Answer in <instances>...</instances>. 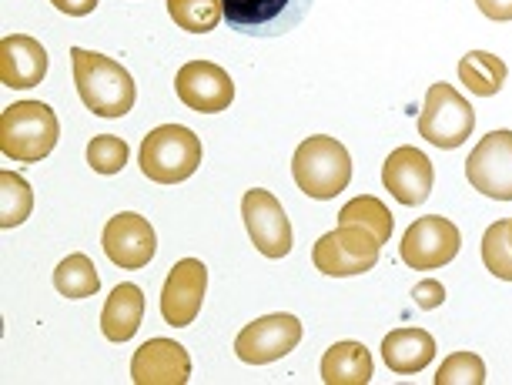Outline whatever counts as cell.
<instances>
[{"instance_id":"cell-1","label":"cell","mask_w":512,"mask_h":385,"mask_svg":"<svg viewBox=\"0 0 512 385\" xmlns=\"http://www.w3.org/2000/svg\"><path fill=\"white\" fill-rule=\"evenodd\" d=\"M71 64H74L77 94H81L84 108L91 114H98V118H124L134 108L138 88H134L131 74L118 61L84 51V47H74Z\"/></svg>"},{"instance_id":"cell-2","label":"cell","mask_w":512,"mask_h":385,"mask_svg":"<svg viewBox=\"0 0 512 385\" xmlns=\"http://www.w3.org/2000/svg\"><path fill=\"white\" fill-rule=\"evenodd\" d=\"M57 138H61V124L44 101H17L11 108H4L0 151L11 161H21V165L44 161L57 148Z\"/></svg>"},{"instance_id":"cell-3","label":"cell","mask_w":512,"mask_h":385,"mask_svg":"<svg viewBox=\"0 0 512 385\" xmlns=\"http://www.w3.org/2000/svg\"><path fill=\"white\" fill-rule=\"evenodd\" d=\"M292 178L308 198L328 201L349 188L352 158L342 141L328 138V134H315V138H308L295 148Z\"/></svg>"},{"instance_id":"cell-4","label":"cell","mask_w":512,"mask_h":385,"mask_svg":"<svg viewBox=\"0 0 512 385\" xmlns=\"http://www.w3.org/2000/svg\"><path fill=\"white\" fill-rule=\"evenodd\" d=\"M138 165L154 185H181L201 165V141L185 124H161L141 141Z\"/></svg>"},{"instance_id":"cell-5","label":"cell","mask_w":512,"mask_h":385,"mask_svg":"<svg viewBox=\"0 0 512 385\" xmlns=\"http://www.w3.org/2000/svg\"><path fill=\"white\" fill-rule=\"evenodd\" d=\"M379 255H382L379 235L362 225H338L335 231H325L312 248L315 268L332 278H352L372 272Z\"/></svg>"},{"instance_id":"cell-6","label":"cell","mask_w":512,"mask_h":385,"mask_svg":"<svg viewBox=\"0 0 512 385\" xmlns=\"http://www.w3.org/2000/svg\"><path fill=\"white\" fill-rule=\"evenodd\" d=\"M476 128V111L452 84H432L419 114V134L442 151H452L469 141Z\"/></svg>"},{"instance_id":"cell-7","label":"cell","mask_w":512,"mask_h":385,"mask_svg":"<svg viewBox=\"0 0 512 385\" xmlns=\"http://www.w3.org/2000/svg\"><path fill=\"white\" fill-rule=\"evenodd\" d=\"M312 0H221L228 27L248 37H282L305 21Z\"/></svg>"},{"instance_id":"cell-8","label":"cell","mask_w":512,"mask_h":385,"mask_svg":"<svg viewBox=\"0 0 512 385\" xmlns=\"http://www.w3.org/2000/svg\"><path fill=\"white\" fill-rule=\"evenodd\" d=\"M462 235L449 218H419L415 225L405 228V238L399 245V255L405 268L415 272H429V268H446L459 255Z\"/></svg>"},{"instance_id":"cell-9","label":"cell","mask_w":512,"mask_h":385,"mask_svg":"<svg viewBox=\"0 0 512 385\" xmlns=\"http://www.w3.org/2000/svg\"><path fill=\"white\" fill-rule=\"evenodd\" d=\"M241 218L251 242L265 258H285L292 252V221H288L282 201L265 188H251L241 198Z\"/></svg>"},{"instance_id":"cell-10","label":"cell","mask_w":512,"mask_h":385,"mask_svg":"<svg viewBox=\"0 0 512 385\" xmlns=\"http://www.w3.org/2000/svg\"><path fill=\"white\" fill-rule=\"evenodd\" d=\"M302 342V322L288 312L265 315V319L248 322L235 339V355L248 365H268L285 359L295 345Z\"/></svg>"},{"instance_id":"cell-11","label":"cell","mask_w":512,"mask_h":385,"mask_svg":"<svg viewBox=\"0 0 512 385\" xmlns=\"http://www.w3.org/2000/svg\"><path fill=\"white\" fill-rule=\"evenodd\" d=\"M466 178L486 198L512 201V131H492L472 148Z\"/></svg>"},{"instance_id":"cell-12","label":"cell","mask_w":512,"mask_h":385,"mask_svg":"<svg viewBox=\"0 0 512 385\" xmlns=\"http://www.w3.org/2000/svg\"><path fill=\"white\" fill-rule=\"evenodd\" d=\"M175 91L185 108L201 114H218L235 101V81L211 61H188L175 77Z\"/></svg>"},{"instance_id":"cell-13","label":"cell","mask_w":512,"mask_h":385,"mask_svg":"<svg viewBox=\"0 0 512 385\" xmlns=\"http://www.w3.org/2000/svg\"><path fill=\"white\" fill-rule=\"evenodd\" d=\"M205 288H208V268L198 258H181L171 268V275L164 278V292H161V319L175 329H185L198 319L201 302H205Z\"/></svg>"},{"instance_id":"cell-14","label":"cell","mask_w":512,"mask_h":385,"mask_svg":"<svg viewBox=\"0 0 512 385\" xmlns=\"http://www.w3.org/2000/svg\"><path fill=\"white\" fill-rule=\"evenodd\" d=\"M101 245L104 255L118 268H124V272L144 268L154 258V252H158V238H154L151 221L144 215H134V211H121V215H114L104 225Z\"/></svg>"},{"instance_id":"cell-15","label":"cell","mask_w":512,"mask_h":385,"mask_svg":"<svg viewBox=\"0 0 512 385\" xmlns=\"http://www.w3.org/2000/svg\"><path fill=\"white\" fill-rule=\"evenodd\" d=\"M382 185L389 188V195L402 205H422L425 198L432 195V185H436V171H432V161L425 158L419 148H395L382 165Z\"/></svg>"},{"instance_id":"cell-16","label":"cell","mask_w":512,"mask_h":385,"mask_svg":"<svg viewBox=\"0 0 512 385\" xmlns=\"http://www.w3.org/2000/svg\"><path fill=\"white\" fill-rule=\"evenodd\" d=\"M191 379V355L171 339L144 342L131 359L134 385H185Z\"/></svg>"},{"instance_id":"cell-17","label":"cell","mask_w":512,"mask_h":385,"mask_svg":"<svg viewBox=\"0 0 512 385\" xmlns=\"http://www.w3.org/2000/svg\"><path fill=\"white\" fill-rule=\"evenodd\" d=\"M47 74V51L27 34H11L0 41V81L14 91L37 88Z\"/></svg>"},{"instance_id":"cell-18","label":"cell","mask_w":512,"mask_h":385,"mask_svg":"<svg viewBox=\"0 0 512 385\" xmlns=\"http://www.w3.org/2000/svg\"><path fill=\"white\" fill-rule=\"evenodd\" d=\"M436 359V339L425 329H395L382 339V362L395 375H415Z\"/></svg>"},{"instance_id":"cell-19","label":"cell","mask_w":512,"mask_h":385,"mask_svg":"<svg viewBox=\"0 0 512 385\" xmlns=\"http://www.w3.org/2000/svg\"><path fill=\"white\" fill-rule=\"evenodd\" d=\"M144 322V292L138 285L124 282L108 295L101 308V332L111 342H128Z\"/></svg>"},{"instance_id":"cell-20","label":"cell","mask_w":512,"mask_h":385,"mask_svg":"<svg viewBox=\"0 0 512 385\" xmlns=\"http://www.w3.org/2000/svg\"><path fill=\"white\" fill-rule=\"evenodd\" d=\"M372 352L362 342H335L322 359L325 385H365L372 382Z\"/></svg>"},{"instance_id":"cell-21","label":"cell","mask_w":512,"mask_h":385,"mask_svg":"<svg viewBox=\"0 0 512 385\" xmlns=\"http://www.w3.org/2000/svg\"><path fill=\"white\" fill-rule=\"evenodd\" d=\"M506 77H509L506 61L489 51H469L459 61V81L466 84L472 94H479V98L499 94L502 84H506Z\"/></svg>"},{"instance_id":"cell-22","label":"cell","mask_w":512,"mask_h":385,"mask_svg":"<svg viewBox=\"0 0 512 385\" xmlns=\"http://www.w3.org/2000/svg\"><path fill=\"white\" fill-rule=\"evenodd\" d=\"M54 285L64 298H91L101 288V275L88 255L74 252L54 268Z\"/></svg>"},{"instance_id":"cell-23","label":"cell","mask_w":512,"mask_h":385,"mask_svg":"<svg viewBox=\"0 0 512 385\" xmlns=\"http://www.w3.org/2000/svg\"><path fill=\"white\" fill-rule=\"evenodd\" d=\"M31 208H34L31 185H27L17 171H4V175H0V225L4 228L24 225Z\"/></svg>"},{"instance_id":"cell-24","label":"cell","mask_w":512,"mask_h":385,"mask_svg":"<svg viewBox=\"0 0 512 385\" xmlns=\"http://www.w3.org/2000/svg\"><path fill=\"white\" fill-rule=\"evenodd\" d=\"M338 225H362L379 235V242L385 245L392 235V211L382 205L379 198L372 195H362V198H352L349 205L338 211Z\"/></svg>"},{"instance_id":"cell-25","label":"cell","mask_w":512,"mask_h":385,"mask_svg":"<svg viewBox=\"0 0 512 385\" xmlns=\"http://www.w3.org/2000/svg\"><path fill=\"white\" fill-rule=\"evenodd\" d=\"M168 14H171V21L188 34L215 31L218 21L225 17L221 0H168Z\"/></svg>"},{"instance_id":"cell-26","label":"cell","mask_w":512,"mask_h":385,"mask_svg":"<svg viewBox=\"0 0 512 385\" xmlns=\"http://www.w3.org/2000/svg\"><path fill=\"white\" fill-rule=\"evenodd\" d=\"M482 262L502 282H512V245H509V221H496L482 235Z\"/></svg>"},{"instance_id":"cell-27","label":"cell","mask_w":512,"mask_h":385,"mask_svg":"<svg viewBox=\"0 0 512 385\" xmlns=\"http://www.w3.org/2000/svg\"><path fill=\"white\" fill-rule=\"evenodd\" d=\"M486 362L476 352H456L439 365L436 385H486Z\"/></svg>"},{"instance_id":"cell-28","label":"cell","mask_w":512,"mask_h":385,"mask_svg":"<svg viewBox=\"0 0 512 385\" xmlns=\"http://www.w3.org/2000/svg\"><path fill=\"white\" fill-rule=\"evenodd\" d=\"M131 148L128 141L114 138V134H98L88 144V165L98 171V175H118V171L128 165Z\"/></svg>"},{"instance_id":"cell-29","label":"cell","mask_w":512,"mask_h":385,"mask_svg":"<svg viewBox=\"0 0 512 385\" xmlns=\"http://www.w3.org/2000/svg\"><path fill=\"white\" fill-rule=\"evenodd\" d=\"M415 295V305L419 308H439L442 302H446V288H442L439 282H419L412 288Z\"/></svg>"},{"instance_id":"cell-30","label":"cell","mask_w":512,"mask_h":385,"mask_svg":"<svg viewBox=\"0 0 512 385\" xmlns=\"http://www.w3.org/2000/svg\"><path fill=\"white\" fill-rule=\"evenodd\" d=\"M476 7L489 21H512V0H476Z\"/></svg>"},{"instance_id":"cell-31","label":"cell","mask_w":512,"mask_h":385,"mask_svg":"<svg viewBox=\"0 0 512 385\" xmlns=\"http://www.w3.org/2000/svg\"><path fill=\"white\" fill-rule=\"evenodd\" d=\"M51 4L67 17H88L98 7V0H51Z\"/></svg>"},{"instance_id":"cell-32","label":"cell","mask_w":512,"mask_h":385,"mask_svg":"<svg viewBox=\"0 0 512 385\" xmlns=\"http://www.w3.org/2000/svg\"><path fill=\"white\" fill-rule=\"evenodd\" d=\"M509 245H512V221H509Z\"/></svg>"}]
</instances>
